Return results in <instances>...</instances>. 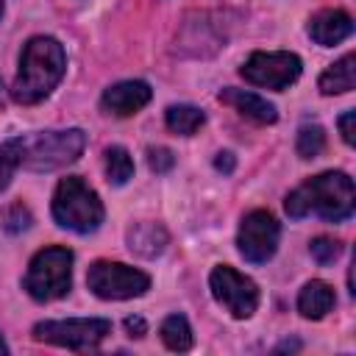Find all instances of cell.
<instances>
[{"label": "cell", "mask_w": 356, "mask_h": 356, "mask_svg": "<svg viewBox=\"0 0 356 356\" xmlns=\"http://www.w3.org/2000/svg\"><path fill=\"white\" fill-rule=\"evenodd\" d=\"M353 206H356L353 178L342 170H328L303 181L284 200V209L292 220L317 214L328 222H342L353 214Z\"/></svg>", "instance_id": "6da1fadb"}, {"label": "cell", "mask_w": 356, "mask_h": 356, "mask_svg": "<svg viewBox=\"0 0 356 356\" xmlns=\"http://www.w3.org/2000/svg\"><path fill=\"white\" fill-rule=\"evenodd\" d=\"M67 70V53L58 39L53 36H33L25 42L19 56V70L11 83V97L17 103L33 106L44 100Z\"/></svg>", "instance_id": "7a4b0ae2"}, {"label": "cell", "mask_w": 356, "mask_h": 356, "mask_svg": "<svg viewBox=\"0 0 356 356\" xmlns=\"http://www.w3.org/2000/svg\"><path fill=\"white\" fill-rule=\"evenodd\" d=\"M103 203L92 186L83 184V178L70 175L61 178L53 192V220L75 234H92L103 222Z\"/></svg>", "instance_id": "3957f363"}, {"label": "cell", "mask_w": 356, "mask_h": 356, "mask_svg": "<svg viewBox=\"0 0 356 356\" xmlns=\"http://www.w3.org/2000/svg\"><path fill=\"white\" fill-rule=\"evenodd\" d=\"M22 286L39 303L64 298L72 286V250L61 248V245L39 250L28 264Z\"/></svg>", "instance_id": "277c9868"}, {"label": "cell", "mask_w": 356, "mask_h": 356, "mask_svg": "<svg viewBox=\"0 0 356 356\" xmlns=\"http://www.w3.org/2000/svg\"><path fill=\"white\" fill-rule=\"evenodd\" d=\"M86 147V134L81 128L67 131H42L33 136H25V153L22 167L33 172H53L67 164H72Z\"/></svg>", "instance_id": "5b68a950"}, {"label": "cell", "mask_w": 356, "mask_h": 356, "mask_svg": "<svg viewBox=\"0 0 356 356\" xmlns=\"http://www.w3.org/2000/svg\"><path fill=\"white\" fill-rule=\"evenodd\" d=\"M86 286L92 289V295L103 298V300H128V298H139L150 289V275L128 267L122 261H92L89 273H86Z\"/></svg>", "instance_id": "8992f818"}, {"label": "cell", "mask_w": 356, "mask_h": 356, "mask_svg": "<svg viewBox=\"0 0 356 356\" xmlns=\"http://www.w3.org/2000/svg\"><path fill=\"white\" fill-rule=\"evenodd\" d=\"M111 334V323L103 317H78V320H44L33 325V339L70 348V350H86L100 345Z\"/></svg>", "instance_id": "52a82bcc"}, {"label": "cell", "mask_w": 356, "mask_h": 356, "mask_svg": "<svg viewBox=\"0 0 356 356\" xmlns=\"http://www.w3.org/2000/svg\"><path fill=\"white\" fill-rule=\"evenodd\" d=\"M209 289L214 300L236 320H248L259 309V286L245 273L234 270L231 264H217L209 275Z\"/></svg>", "instance_id": "ba28073f"}, {"label": "cell", "mask_w": 356, "mask_h": 356, "mask_svg": "<svg viewBox=\"0 0 356 356\" xmlns=\"http://www.w3.org/2000/svg\"><path fill=\"white\" fill-rule=\"evenodd\" d=\"M300 70H303L300 58L289 50H273V53L259 50L242 64V78L253 86L284 92L286 86H292L300 78Z\"/></svg>", "instance_id": "9c48e42d"}, {"label": "cell", "mask_w": 356, "mask_h": 356, "mask_svg": "<svg viewBox=\"0 0 356 356\" xmlns=\"http://www.w3.org/2000/svg\"><path fill=\"white\" fill-rule=\"evenodd\" d=\"M278 236H281L278 220L270 211L256 209V211L242 217V225H239V234H236V248L245 256V261L264 264V261H270L275 256Z\"/></svg>", "instance_id": "30bf717a"}, {"label": "cell", "mask_w": 356, "mask_h": 356, "mask_svg": "<svg viewBox=\"0 0 356 356\" xmlns=\"http://www.w3.org/2000/svg\"><path fill=\"white\" fill-rule=\"evenodd\" d=\"M153 97V89L145 81H120L114 86H108L100 97V106L106 114L114 117H131L139 108H145Z\"/></svg>", "instance_id": "8fae6325"}, {"label": "cell", "mask_w": 356, "mask_h": 356, "mask_svg": "<svg viewBox=\"0 0 356 356\" xmlns=\"http://www.w3.org/2000/svg\"><path fill=\"white\" fill-rule=\"evenodd\" d=\"M350 33H353V19L342 8H323L309 19V36L323 47H334L345 42Z\"/></svg>", "instance_id": "7c38bea8"}, {"label": "cell", "mask_w": 356, "mask_h": 356, "mask_svg": "<svg viewBox=\"0 0 356 356\" xmlns=\"http://www.w3.org/2000/svg\"><path fill=\"white\" fill-rule=\"evenodd\" d=\"M220 103L231 106L234 111H239L242 117H248V120H253V122H259V125H270V122H275V120H278L275 106H273V103H267L264 97H259V95L248 92V89L225 86V89L220 92Z\"/></svg>", "instance_id": "4fadbf2b"}, {"label": "cell", "mask_w": 356, "mask_h": 356, "mask_svg": "<svg viewBox=\"0 0 356 356\" xmlns=\"http://www.w3.org/2000/svg\"><path fill=\"white\" fill-rule=\"evenodd\" d=\"M334 303H337V295L325 281H309L298 295V312L306 320H323L334 309Z\"/></svg>", "instance_id": "5bb4252c"}, {"label": "cell", "mask_w": 356, "mask_h": 356, "mask_svg": "<svg viewBox=\"0 0 356 356\" xmlns=\"http://www.w3.org/2000/svg\"><path fill=\"white\" fill-rule=\"evenodd\" d=\"M167 242H170V236H167V231L159 222H136L128 231V248H131V253L145 256V259L159 256L167 248Z\"/></svg>", "instance_id": "9a60e30c"}, {"label": "cell", "mask_w": 356, "mask_h": 356, "mask_svg": "<svg viewBox=\"0 0 356 356\" xmlns=\"http://www.w3.org/2000/svg\"><path fill=\"white\" fill-rule=\"evenodd\" d=\"M320 92L323 95H342V92H350L356 86V56L348 53L342 56L339 61H334L317 81Z\"/></svg>", "instance_id": "2e32d148"}, {"label": "cell", "mask_w": 356, "mask_h": 356, "mask_svg": "<svg viewBox=\"0 0 356 356\" xmlns=\"http://www.w3.org/2000/svg\"><path fill=\"white\" fill-rule=\"evenodd\" d=\"M164 122L172 134L178 136H192L203 122H206V114L203 108L197 106H189V103H178V106H170L167 114H164Z\"/></svg>", "instance_id": "e0dca14e"}, {"label": "cell", "mask_w": 356, "mask_h": 356, "mask_svg": "<svg viewBox=\"0 0 356 356\" xmlns=\"http://www.w3.org/2000/svg\"><path fill=\"white\" fill-rule=\"evenodd\" d=\"M103 164H106L108 184H114V186H122V184H128V181L134 178V159H131V153H128L125 147H120V145L106 147Z\"/></svg>", "instance_id": "ac0fdd59"}, {"label": "cell", "mask_w": 356, "mask_h": 356, "mask_svg": "<svg viewBox=\"0 0 356 356\" xmlns=\"http://www.w3.org/2000/svg\"><path fill=\"white\" fill-rule=\"evenodd\" d=\"M159 334H161V342L175 353H184L192 348V328H189V320L184 314H170L161 323Z\"/></svg>", "instance_id": "d6986e66"}, {"label": "cell", "mask_w": 356, "mask_h": 356, "mask_svg": "<svg viewBox=\"0 0 356 356\" xmlns=\"http://www.w3.org/2000/svg\"><path fill=\"white\" fill-rule=\"evenodd\" d=\"M22 153H25V136H14L0 145V192L11 184L17 167H22Z\"/></svg>", "instance_id": "ffe728a7"}, {"label": "cell", "mask_w": 356, "mask_h": 356, "mask_svg": "<svg viewBox=\"0 0 356 356\" xmlns=\"http://www.w3.org/2000/svg\"><path fill=\"white\" fill-rule=\"evenodd\" d=\"M295 150H298L300 159H317V156L325 150V131H323L320 125H314V122L300 125Z\"/></svg>", "instance_id": "44dd1931"}, {"label": "cell", "mask_w": 356, "mask_h": 356, "mask_svg": "<svg viewBox=\"0 0 356 356\" xmlns=\"http://www.w3.org/2000/svg\"><path fill=\"white\" fill-rule=\"evenodd\" d=\"M309 250H312V256H314L317 264H334L342 256V242L328 239V236H317V239H312Z\"/></svg>", "instance_id": "7402d4cb"}, {"label": "cell", "mask_w": 356, "mask_h": 356, "mask_svg": "<svg viewBox=\"0 0 356 356\" xmlns=\"http://www.w3.org/2000/svg\"><path fill=\"white\" fill-rule=\"evenodd\" d=\"M147 167L153 172H170L175 167V156L170 147H150L147 150Z\"/></svg>", "instance_id": "603a6c76"}, {"label": "cell", "mask_w": 356, "mask_h": 356, "mask_svg": "<svg viewBox=\"0 0 356 356\" xmlns=\"http://www.w3.org/2000/svg\"><path fill=\"white\" fill-rule=\"evenodd\" d=\"M353 120H356L353 111H345V114L339 117V131H342L345 145H353V142H356V136H353Z\"/></svg>", "instance_id": "cb8c5ba5"}, {"label": "cell", "mask_w": 356, "mask_h": 356, "mask_svg": "<svg viewBox=\"0 0 356 356\" xmlns=\"http://www.w3.org/2000/svg\"><path fill=\"white\" fill-rule=\"evenodd\" d=\"M125 331H128V337H145L147 325L142 317H125Z\"/></svg>", "instance_id": "d4e9b609"}, {"label": "cell", "mask_w": 356, "mask_h": 356, "mask_svg": "<svg viewBox=\"0 0 356 356\" xmlns=\"http://www.w3.org/2000/svg\"><path fill=\"white\" fill-rule=\"evenodd\" d=\"M214 167L220 170V172H234V167H236V159H234V153H217V159H214Z\"/></svg>", "instance_id": "484cf974"}, {"label": "cell", "mask_w": 356, "mask_h": 356, "mask_svg": "<svg viewBox=\"0 0 356 356\" xmlns=\"http://www.w3.org/2000/svg\"><path fill=\"white\" fill-rule=\"evenodd\" d=\"M295 348H298V342H284L278 350H295Z\"/></svg>", "instance_id": "4316f807"}, {"label": "cell", "mask_w": 356, "mask_h": 356, "mask_svg": "<svg viewBox=\"0 0 356 356\" xmlns=\"http://www.w3.org/2000/svg\"><path fill=\"white\" fill-rule=\"evenodd\" d=\"M0 353H8V345H6V339L0 337Z\"/></svg>", "instance_id": "83f0119b"}, {"label": "cell", "mask_w": 356, "mask_h": 356, "mask_svg": "<svg viewBox=\"0 0 356 356\" xmlns=\"http://www.w3.org/2000/svg\"><path fill=\"white\" fill-rule=\"evenodd\" d=\"M0 14H3V0H0Z\"/></svg>", "instance_id": "f1b7e54d"}]
</instances>
